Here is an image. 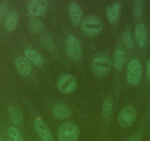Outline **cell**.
<instances>
[{
	"instance_id": "15",
	"label": "cell",
	"mask_w": 150,
	"mask_h": 141,
	"mask_svg": "<svg viewBox=\"0 0 150 141\" xmlns=\"http://www.w3.org/2000/svg\"><path fill=\"white\" fill-rule=\"evenodd\" d=\"M135 39L138 47H144L146 41V27L142 22H139L135 27Z\"/></svg>"
},
{
	"instance_id": "14",
	"label": "cell",
	"mask_w": 150,
	"mask_h": 141,
	"mask_svg": "<svg viewBox=\"0 0 150 141\" xmlns=\"http://www.w3.org/2000/svg\"><path fill=\"white\" fill-rule=\"evenodd\" d=\"M24 56L28 59L29 61L37 67H41L44 65V57L39 52H38L33 49L27 48L24 51Z\"/></svg>"
},
{
	"instance_id": "27",
	"label": "cell",
	"mask_w": 150,
	"mask_h": 141,
	"mask_svg": "<svg viewBox=\"0 0 150 141\" xmlns=\"http://www.w3.org/2000/svg\"><path fill=\"white\" fill-rule=\"evenodd\" d=\"M6 141H11V140H6Z\"/></svg>"
},
{
	"instance_id": "8",
	"label": "cell",
	"mask_w": 150,
	"mask_h": 141,
	"mask_svg": "<svg viewBox=\"0 0 150 141\" xmlns=\"http://www.w3.org/2000/svg\"><path fill=\"white\" fill-rule=\"evenodd\" d=\"M35 129L42 141H54L48 126L41 117H37L34 121Z\"/></svg>"
},
{
	"instance_id": "4",
	"label": "cell",
	"mask_w": 150,
	"mask_h": 141,
	"mask_svg": "<svg viewBox=\"0 0 150 141\" xmlns=\"http://www.w3.org/2000/svg\"><path fill=\"white\" fill-rule=\"evenodd\" d=\"M57 88L63 94L74 93L77 88V81L73 75L69 74H61L56 82Z\"/></svg>"
},
{
	"instance_id": "13",
	"label": "cell",
	"mask_w": 150,
	"mask_h": 141,
	"mask_svg": "<svg viewBox=\"0 0 150 141\" xmlns=\"http://www.w3.org/2000/svg\"><path fill=\"white\" fill-rule=\"evenodd\" d=\"M69 16L74 24L79 25L83 19V11L77 3L74 2H71L69 7Z\"/></svg>"
},
{
	"instance_id": "17",
	"label": "cell",
	"mask_w": 150,
	"mask_h": 141,
	"mask_svg": "<svg viewBox=\"0 0 150 141\" xmlns=\"http://www.w3.org/2000/svg\"><path fill=\"white\" fill-rule=\"evenodd\" d=\"M18 21V13L16 11H11L7 14L5 19V27L8 32H13L16 28Z\"/></svg>"
},
{
	"instance_id": "1",
	"label": "cell",
	"mask_w": 150,
	"mask_h": 141,
	"mask_svg": "<svg viewBox=\"0 0 150 141\" xmlns=\"http://www.w3.org/2000/svg\"><path fill=\"white\" fill-rule=\"evenodd\" d=\"M80 133V128L77 124L72 122H65L57 129V140L58 141H77Z\"/></svg>"
},
{
	"instance_id": "9",
	"label": "cell",
	"mask_w": 150,
	"mask_h": 141,
	"mask_svg": "<svg viewBox=\"0 0 150 141\" xmlns=\"http://www.w3.org/2000/svg\"><path fill=\"white\" fill-rule=\"evenodd\" d=\"M15 65L18 73L24 77L30 75L33 70V65L25 56H18L15 59Z\"/></svg>"
},
{
	"instance_id": "24",
	"label": "cell",
	"mask_w": 150,
	"mask_h": 141,
	"mask_svg": "<svg viewBox=\"0 0 150 141\" xmlns=\"http://www.w3.org/2000/svg\"><path fill=\"white\" fill-rule=\"evenodd\" d=\"M8 5H9V2L7 0H3L0 2V24L6 15L8 9Z\"/></svg>"
},
{
	"instance_id": "26",
	"label": "cell",
	"mask_w": 150,
	"mask_h": 141,
	"mask_svg": "<svg viewBox=\"0 0 150 141\" xmlns=\"http://www.w3.org/2000/svg\"><path fill=\"white\" fill-rule=\"evenodd\" d=\"M0 141H2V138H1V137H0Z\"/></svg>"
},
{
	"instance_id": "2",
	"label": "cell",
	"mask_w": 150,
	"mask_h": 141,
	"mask_svg": "<svg viewBox=\"0 0 150 141\" xmlns=\"http://www.w3.org/2000/svg\"><path fill=\"white\" fill-rule=\"evenodd\" d=\"M81 28L86 34L94 36L102 32L103 22L97 16L89 15L82 20Z\"/></svg>"
},
{
	"instance_id": "6",
	"label": "cell",
	"mask_w": 150,
	"mask_h": 141,
	"mask_svg": "<svg viewBox=\"0 0 150 141\" xmlns=\"http://www.w3.org/2000/svg\"><path fill=\"white\" fill-rule=\"evenodd\" d=\"M137 118V110L131 104L126 105L120 110L118 116V122L121 127L127 128L135 123Z\"/></svg>"
},
{
	"instance_id": "10",
	"label": "cell",
	"mask_w": 150,
	"mask_h": 141,
	"mask_svg": "<svg viewBox=\"0 0 150 141\" xmlns=\"http://www.w3.org/2000/svg\"><path fill=\"white\" fill-rule=\"evenodd\" d=\"M48 2L45 0H30L27 4V9L33 16L41 15L47 10Z\"/></svg>"
},
{
	"instance_id": "16",
	"label": "cell",
	"mask_w": 150,
	"mask_h": 141,
	"mask_svg": "<svg viewBox=\"0 0 150 141\" xmlns=\"http://www.w3.org/2000/svg\"><path fill=\"white\" fill-rule=\"evenodd\" d=\"M53 115L57 119H65L71 116V110L66 104L59 103L53 109Z\"/></svg>"
},
{
	"instance_id": "20",
	"label": "cell",
	"mask_w": 150,
	"mask_h": 141,
	"mask_svg": "<svg viewBox=\"0 0 150 141\" xmlns=\"http://www.w3.org/2000/svg\"><path fill=\"white\" fill-rule=\"evenodd\" d=\"M44 24L40 18L33 17L28 21V28L33 33H38L42 30Z\"/></svg>"
},
{
	"instance_id": "7",
	"label": "cell",
	"mask_w": 150,
	"mask_h": 141,
	"mask_svg": "<svg viewBox=\"0 0 150 141\" xmlns=\"http://www.w3.org/2000/svg\"><path fill=\"white\" fill-rule=\"evenodd\" d=\"M66 51L68 56L74 61H77L81 57L82 50L80 41L73 35H71L66 38Z\"/></svg>"
},
{
	"instance_id": "11",
	"label": "cell",
	"mask_w": 150,
	"mask_h": 141,
	"mask_svg": "<svg viewBox=\"0 0 150 141\" xmlns=\"http://www.w3.org/2000/svg\"><path fill=\"white\" fill-rule=\"evenodd\" d=\"M125 62V49L122 45L116 47L112 55V64L114 68L120 70L123 67Z\"/></svg>"
},
{
	"instance_id": "28",
	"label": "cell",
	"mask_w": 150,
	"mask_h": 141,
	"mask_svg": "<svg viewBox=\"0 0 150 141\" xmlns=\"http://www.w3.org/2000/svg\"><path fill=\"white\" fill-rule=\"evenodd\" d=\"M133 141H135V140H133Z\"/></svg>"
},
{
	"instance_id": "23",
	"label": "cell",
	"mask_w": 150,
	"mask_h": 141,
	"mask_svg": "<svg viewBox=\"0 0 150 141\" xmlns=\"http://www.w3.org/2000/svg\"><path fill=\"white\" fill-rule=\"evenodd\" d=\"M144 3L142 0H137L135 1L133 7V15L135 18H138L141 16L144 11Z\"/></svg>"
},
{
	"instance_id": "18",
	"label": "cell",
	"mask_w": 150,
	"mask_h": 141,
	"mask_svg": "<svg viewBox=\"0 0 150 141\" xmlns=\"http://www.w3.org/2000/svg\"><path fill=\"white\" fill-rule=\"evenodd\" d=\"M8 114L13 123L16 125H20L23 122V115L21 110L14 105H11L8 108Z\"/></svg>"
},
{
	"instance_id": "12",
	"label": "cell",
	"mask_w": 150,
	"mask_h": 141,
	"mask_svg": "<svg viewBox=\"0 0 150 141\" xmlns=\"http://www.w3.org/2000/svg\"><path fill=\"white\" fill-rule=\"evenodd\" d=\"M121 13V5L119 2H115L106 8V14L108 21L110 24H115L119 20Z\"/></svg>"
},
{
	"instance_id": "19",
	"label": "cell",
	"mask_w": 150,
	"mask_h": 141,
	"mask_svg": "<svg viewBox=\"0 0 150 141\" xmlns=\"http://www.w3.org/2000/svg\"><path fill=\"white\" fill-rule=\"evenodd\" d=\"M113 107V99L111 96H108L104 99L102 103V112L104 118H108L110 115Z\"/></svg>"
},
{
	"instance_id": "21",
	"label": "cell",
	"mask_w": 150,
	"mask_h": 141,
	"mask_svg": "<svg viewBox=\"0 0 150 141\" xmlns=\"http://www.w3.org/2000/svg\"><path fill=\"white\" fill-rule=\"evenodd\" d=\"M8 135L11 141H24L22 135L15 126H11L8 129Z\"/></svg>"
},
{
	"instance_id": "5",
	"label": "cell",
	"mask_w": 150,
	"mask_h": 141,
	"mask_svg": "<svg viewBox=\"0 0 150 141\" xmlns=\"http://www.w3.org/2000/svg\"><path fill=\"white\" fill-rule=\"evenodd\" d=\"M142 77V66L137 59L133 58L129 62L127 69V81L130 85L136 86Z\"/></svg>"
},
{
	"instance_id": "3",
	"label": "cell",
	"mask_w": 150,
	"mask_h": 141,
	"mask_svg": "<svg viewBox=\"0 0 150 141\" xmlns=\"http://www.w3.org/2000/svg\"><path fill=\"white\" fill-rule=\"evenodd\" d=\"M112 60L105 53H99L94 56L92 60V67L97 75L105 76L110 70Z\"/></svg>"
},
{
	"instance_id": "25",
	"label": "cell",
	"mask_w": 150,
	"mask_h": 141,
	"mask_svg": "<svg viewBox=\"0 0 150 141\" xmlns=\"http://www.w3.org/2000/svg\"><path fill=\"white\" fill-rule=\"evenodd\" d=\"M146 77L150 80V57L148 59L146 63Z\"/></svg>"
},
{
	"instance_id": "22",
	"label": "cell",
	"mask_w": 150,
	"mask_h": 141,
	"mask_svg": "<svg viewBox=\"0 0 150 141\" xmlns=\"http://www.w3.org/2000/svg\"><path fill=\"white\" fill-rule=\"evenodd\" d=\"M122 39L127 48L132 49L133 47V37L129 30H127L124 32L122 35Z\"/></svg>"
}]
</instances>
